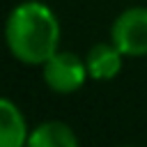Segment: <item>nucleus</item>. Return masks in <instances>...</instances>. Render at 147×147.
Returning a JSON list of instances; mask_svg holds the SVG:
<instances>
[{
  "mask_svg": "<svg viewBox=\"0 0 147 147\" xmlns=\"http://www.w3.org/2000/svg\"><path fill=\"white\" fill-rule=\"evenodd\" d=\"M5 37L16 60L25 64H44L57 51L60 23L44 2L25 0L9 11Z\"/></svg>",
  "mask_w": 147,
  "mask_h": 147,
  "instance_id": "f257e3e1",
  "label": "nucleus"
},
{
  "mask_svg": "<svg viewBox=\"0 0 147 147\" xmlns=\"http://www.w3.org/2000/svg\"><path fill=\"white\" fill-rule=\"evenodd\" d=\"M110 41L129 57L147 55V7L122 11L110 28Z\"/></svg>",
  "mask_w": 147,
  "mask_h": 147,
  "instance_id": "f03ea898",
  "label": "nucleus"
},
{
  "mask_svg": "<svg viewBox=\"0 0 147 147\" xmlns=\"http://www.w3.org/2000/svg\"><path fill=\"white\" fill-rule=\"evenodd\" d=\"M30 147H76L78 138L64 122H44L28 136Z\"/></svg>",
  "mask_w": 147,
  "mask_h": 147,
  "instance_id": "423d86ee",
  "label": "nucleus"
},
{
  "mask_svg": "<svg viewBox=\"0 0 147 147\" xmlns=\"http://www.w3.org/2000/svg\"><path fill=\"white\" fill-rule=\"evenodd\" d=\"M122 57H124V53L113 41L110 44H94L85 55L90 78H94V80L115 78L119 74V69H122Z\"/></svg>",
  "mask_w": 147,
  "mask_h": 147,
  "instance_id": "20e7f679",
  "label": "nucleus"
},
{
  "mask_svg": "<svg viewBox=\"0 0 147 147\" xmlns=\"http://www.w3.org/2000/svg\"><path fill=\"white\" fill-rule=\"evenodd\" d=\"M28 142V126L21 110L9 101H0V145L2 147H21Z\"/></svg>",
  "mask_w": 147,
  "mask_h": 147,
  "instance_id": "39448f33",
  "label": "nucleus"
},
{
  "mask_svg": "<svg viewBox=\"0 0 147 147\" xmlns=\"http://www.w3.org/2000/svg\"><path fill=\"white\" fill-rule=\"evenodd\" d=\"M87 64L74 53H53L44 62V80L57 94H71L83 87L87 78Z\"/></svg>",
  "mask_w": 147,
  "mask_h": 147,
  "instance_id": "7ed1b4c3",
  "label": "nucleus"
}]
</instances>
